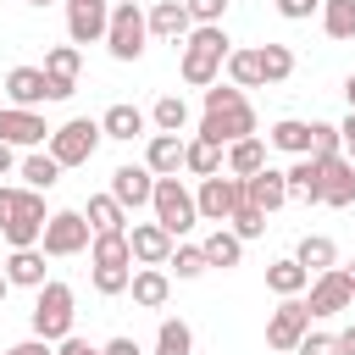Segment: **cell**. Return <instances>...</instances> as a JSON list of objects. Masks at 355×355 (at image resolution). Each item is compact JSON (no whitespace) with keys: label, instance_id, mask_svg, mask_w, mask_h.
<instances>
[{"label":"cell","instance_id":"49","mask_svg":"<svg viewBox=\"0 0 355 355\" xmlns=\"http://www.w3.org/2000/svg\"><path fill=\"white\" fill-rule=\"evenodd\" d=\"M338 139H344V161L355 166V111H349V116L338 122Z\"/></svg>","mask_w":355,"mask_h":355},{"label":"cell","instance_id":"10","mask_svg":"<svg viewBox=\"0 0 355 355\" xmlns=\"http://www.w3.org/2000/svg\"><path fill=\"white\" fill-rule=\"evenodd\" d=\"M39 72H44V100H72L78 72H83V50L78 44H50Z\"/></svg>","mask_w":355,"mask_h":355},{"label":"cell","instance_id":"14","mask_svg":"<svg viewBox=\"0 0 355 355\" xmlns=\"http://www.w3.org/2000/svg\"><path fill=\"white\" fill-rule=\"evenodd\" d=\"M105 194H111L122 211H139V205H150V194H155V172H150L144 161H139V166L128 161V166L111 172V189H105Z\"/></svg>","mask_w":355,"mask_h":355},{"label":"cell","instance_id":"53","mask_svg":"<svg viewBox=\"0 0 355 355\" xmlns=\"http://www.w3.org/2000/svg\"><path fill=\"white\" fill-rule=\"evenodd\" d=\"M344 100H349V111H355V72L344 78Z\"/></svg>","mask_w":355,"mask_h":355},{"label":"cell","instance_id":"19","mask_svg":"<svg viewBox=\"0 0 355 355\" xmlns=\"http://www.w3.org/2000/svg\"><path fill=\"white\" fill-rule=\"evenodd\" d=\"M128 294H133V305H144V311H161V305L172 300V272H166V266H133V277H128Z\"/></svg>","mask_w":355,"mask_h":355},{"label":"cell","instance_id":"8","mask_svg":"<svg viewBox=\"0 0 355 355\" xmlns=\"http://www.w3.org/2000/svg\"><path fill=\"white\" fill-rule=\"evenodd\" d=\"M94 244V227L83 222V211H50L44 233H39V250L50 261H67V255H83Z\"/></svg>","mask_w":355,"mask_h":355},{"label":"cell","instance_id":"33","mask_svg":"<svg viewBox=\"0 0 355 355\" xmlns=\"http://www.w3.org/2000/svg\"><path fill=\"white\" fill-rule=\"evenodd\" d=\"M294 261L316 277V272H327V266H338V244L327 239V233H305L300 239V250H294Z\"/></svg>","mask_w":355,"mask_h":355},{"label":"cell","instance_id":"39","mask_svg":"<svg viewBox=\"0 0 355 355\" xmlns=\"http://www.w3.org/2000/svg\"><path fill=\"white\" fill-rule=\"evenodd\" d=\"M261 55V83H288L294 78V50L288 44H255Z\"/></svg>","mask_w":355,"mask_h":355},{"label":"cell","instance_id":"7","mask_svg":"<svg viewBox=\"0 0 355 355\" xmlns=\"http://www.w3.org/2000/svg\"><path fill=\"white\" fill-rule=\"evenodd\" d=\"M44 144H50V155H55L61 172H67V166H89L94 150H100V122H94V116H72V122L50 128Z\"/></svg>","mask_w":355,"mask_h":355},{"label":"cell","instance_id":"46","mask_svg":"<svg viewBox=\"0 0 355 355\" xmlns=\"http://www.w3.org/2000/svg\"><path fill=\"white\" fill-rule=\"evenodd\" d=\"M294 355H338V338H333V333H305Z\"/></svg>","mask_w":355,"mask_h":355},{"label":"cell","instance_id":"55","mask_svg":"<svg viewBox=\"0 0 355 355\" xmlns=\"http://www.w3.org/2000/svg\"><path fill=\"white\" fill-rule=\"evenodd\" d=\"M344 277H349V283H355V261H349V266H344Z\"/></svg>","mask_w":355,"mask_h":355},{"label":"cell","instance_id":"42","mask_svg":"<svg viewBox=\"0 0 355 355\" xmlns=\"http://www.w3.org/2000/svg\"><path fill=\"white\" fill-rule=\"evenodd\" d=\"M128 277H133V266H94L89 272V283H94V294H128Z\"/></svg>","mask_w":355,"mask_h":355},{"label":"cell","instance_id":"1","mask_svg":"<svg viewBox=\"0 0 355 355\" xmlns=\"http://www.w3.org/2000/svg\"><path fill=\"white\" fill-rule=\"evenodd\" d=\"M255 105L244 100V89L233 83H211L205 89V111H200V133L194 139H211V144H239V139H255Z\"/></svg>","mask_w":355,"mask_h":355},{"label":"cell","instance_id":"56","mask_svg":"<svg viewBox=\"0 0 355 355\" xmlns=\"http://www.w3.org/2000/svg\"><path fill=\"white\" fill-rule=\"evenodd\" d=\"M28 6H55V0H28Z\"/></svg>","mask_w":355,"mask_h":355},{"label":"cell","instance_id":"17","mask_svg":"<svg viewBox=\"0 0 355 355\" xmlns=\"http://www.w3.org/2000/svg\"><path fill=\"white\" fill-rule=\"evenodd\" d=\"M172 244H178V239H172L161 222H133V233H128V250H133L139 266H166Z\"/></svg>","mask_w":355,"mask_h":355},{"label":"cell","instance_id":"32","mask_svg":"<svg viewBox=\"0 0 355 355\" xmlns=\"http://www.w3.org/2000/svg\"><path fill=\"white\" fill-rule=\"evenodd\" d=\"M83 222H89L94 233H128V211H122L111 194H89V205H83Z\"/></svg>","mask_w":355,"mask_h":355},{"label":"cell","instance_id":"27","mask_svg":"<svg viewBox=\"0 0 355 355\" xmlns=\"http://www.w3.org/2000/svg\"><path fill=\"white\" fill-rule=\"evenodd\" d=\"M200 255H205V266H239L244 261V239L233 233V227H211L205 239H200Z\"/></svg>","mask_w":355,"mask_h":355},{"label":"cell","instance_id":"9","mask_svg":"<svg viewBox=\"0 0 355 355\" xmlns=\"http://www.w3.org/2000/svg\"><path fill=\"white\" fill-rule=\"evenodd\" d=\"M349 305H355V283L344 277V266H327V272L311 277V288H305L311 322H316V316H338V311H349Z\"/></svg>","mask_w":355,"mask_h":355},{"label":"cell","instance_id":"22","mask_svg":"<svg viewBox=\"0 0 355 355\" xmlns=\"http://www.w3.org/2000/svg\"><path fill=\"white\" fill-rule=\"evenodd\" d=\"M144 166H150L155 178H178V172H183V133H150Z\"/></svg>","mask_w":355,"mask_h":355},{"label":"cell","instance_id":"4","mask_svg":"<svg viewBox=\"0 0 355 355\" xmlns=\"http://www.w3.org/2000/svg\"><path fill=\"white\" fill-rule=\"evenodd\" d=\"M72 316H78V294H72L61 277H50L44 288H33V311H28V322H33V338H44V344H61V338L72 333Z\"/></svg>","mask_w":355,"mask_h":355},{"label":"cell","instance_id":"52","mask_svg":"<svg viewBox=\"0 0 355 355\" xmlns=\"http://www.w3.org/2000/svg\"><path fill=\"white\" fill-rule=\"evenodd\" d=\"M6 172H17V150H11V144H0V178H6Z\"/></svg>","mask_w":355,"mask_h":355},{"label":"cell","instance_id":"23","mask_svg":"<svg viewBox=\"0 0 355 355\" xmlns=\"http://www.w3.org/2000/svg\"><path fill=\"white\" fill-rule=\"evenodd\" d=\"M261 166H266V139H261V133H255V139H239V144H227V150H222V172H227V178H239V183H244V178H255Z\"/></svg>","mask_w":355,"mask_h":355},{"label":"cell","instance_id":"51","mask_svg":"<svg viewBox=\"0 0 355 355\" xmlns=\"http://www.w3.org/2000/svg\"><path fill=\"white\" fill-rule=\"evenodd\" d=\"M333 338H338V355H355V322H349L344 333H333Z\"/></svg>","mask_w":355,"mask_h":355},{"label":"cell","instance_id":"40","mask_svg":"<svg viewBox=\"0 0 355 355\" xmlns=\"http://www.w3.org/2000/svg\"><path fill=\"white\" fill-rule=\"evenodd\" d=\"M227 227H233V233H239V239L250 244V239H261V233H266V211H255V205H250V200L239 194V211L227 216Z\"/></svg>","mask_w":355,"mask_h":355},{"label":"cell","instance_id":"29","mask_svg":"<svg viewBox=\"0 0 355 355\" xmlns=\"http://www.w3.org/2000/svg\"><path fill=\"white\" fill-rule=\"evenodd\" d=\"M266 144L283 150V155H311V122H300V116H277V122L266 128Z\"/></svg>","mask_w":355,"mask_h":355},{"label":"cell","instance_id":"31","mask_svg":"<svg viewBox=\"0 0 355 355\" xmlns=\"http://www.w3.org/2000/svg\"><path fill=\"white\" fill-rule=\"evenodd\" d=\"M183 172H189V178H216V172H222V144H211V139H183Z\"/></svg>","mask_w":355,"mask_h":355},{"label":"cell","instance_id":"38","mask_svg":"<svg viewBox=\"0 0 355 355\" xmlns=\"http://www.w3.org/2000/svg\"><path fill=\"white\" fill-rule=\"evenodd\" d=\"M222 72H227L233 89H261V55H255V50H227Z\"/></svg>","mask_w":355,"mask_h":355},{"label":"cell","instance_id":"25","mask_svg":"<svg viewBox=\"0 0 355 355\" xmlns=\"http://www.w3.org/2000/svg\"><path fill=\"white\" fill-rule=\"evenodd\" d=\"M6 283L11 288H44L50 277H44V250L33 244V250H11L6 255Z\"/></svg>","mask_w":355,"mask_h":355},{"label":"cell","instance_id":"50","mask_svg":"<svg viewBox=\"0 0 355 355\" xmlns=\"http://www.w3.org/2000/svg\"><path fill=\"white\" fill-rule=\"evenodd\" d=\"M6 355H55V344H44V338H22V344H11Z\"/></svg>","mask_w":355,"mask_h":355},{"label":"cell","instance_id":"21","mask_svg":"<svg viewBox=\"0 0 355 355\" xmlns=\"http://www.w3.org/2000/svg\"><path fill=\"white\" fill-rule=\"evenodd\" d=\"M322 205H333V211L355 205V166L344 155H327L322 161Z\"/></svg>","mask_w":355,"mask_h":355},{"label":"cell","instance_id":"11","mask_svg":"<svg viewBox=\"0 0 355 355\" xmlns=\"http://www.w3.org/2000/svg\"><path fill=\"white\" fill-rule=\"evenodd\" d=\"M239 178H227V172H216V178H200V189H194V211H200V222H216V227H227V216L239 211Z\"/></svg>","mask_w":355,"mask_h":355},{"label":"cell","instance_id":"2","mask_svg":"<svg viewBox=\"0 0 355 355\" xmlns=\"http://www.w3.org/2000/svg\"><path fill=\"white\" fill-rule=\"evenodd\" d=\"M50 211H44V194L33 189H17V183H0V239L11 250H33L39 233H44Z\"/></svg>","mask_w":355,"mask_h":355},{"label":"cell","instance_id":"26","mask_svg":"<svg viewBox=\"0 0 355 355\" xmlns=\"http://www.w3.org/2000/svg\"><path fill=\"white\" fill-rule=\"evenodd\" d=\"M6 94H11V105L39 111V105H44V72H39V67H11V72H6Z\"/></svg>","mask_w":355,"mask_h":355},{"label":"cell","instance_id":"30","mask_svg":"<svg viewBox=\"0 0 355 355\" xmlns=\"http://www.w3.org/2000/svg\"><path fill=\"white\" fill-rule=\"evenodd\" d=\"M17 172H22V189H33V194H44V189H55V183H61V166H55V155H50V150H28Z\"/></svg>","mask_w":355,"mask_h":355},{"label":"cell","instance_id":"16","mask_svg":"<svg viewBox=\"0 0 355 355\" xmlns=\"http://www.w3.org/2000/svg\"><path fill=\"white\" fill-rule=\"evenodd\" d=\"M239 189H244V200H250L255 211H266V216L288 205V183H283V166H261V172H255V178H244Z\"/></svg>","mask_w":355,"mask_h":355},{"label":"cell","instance_id":"20","mask_svg":"<svg viewBox=\"0 0 355 355\" xmlns=\"http://www.w3.org/2000/svg\"><path fill=\"white\" fill-rule=\"evenodd\" d=\"M144 128H150V116H144L139 105H128V100L105 105V116H100V139H116V144H133V139H144Z\"/></svg>","mask_w":355,"mask_h":355},{"label":"cell","instance_id":"48","mask_svg":"<svg viewBox=\"0 0 355 355\" xmlns=\"http://www.w3.org/2000/svg\"><path fill=\"white\" fill-rule=\"evenodd\" d=\"M55 355H100V349H94L89 338H78V333H67V338L55 344Z\"/></svg>","mask_w":355,"mask_h":355},{"label":"cell","instance_id":"18","mask_svg":"<svg viewBox=\"0 0 355 355\" xmlns=\"http://www.w3.org/2000/svg\"><path fill=\"white\" fill-rule=\"evenodd\" d=\"M144 22H150V39H166V44H183V39L194 33L183 0H155V6L144 11Z\"/></svg>","mask_w":355,"mask_h":355},{"label":"cell","instance_id":"36","mask_svg":"<svg viewBox=\"0 0 355 355\" xmlns=\"http://www.w3.org/2000/svg\"><path fill=\"white\" fill-rule=\"evenodd\" d=\"M89 266H133L128 233H94V244H89Z\"/></svg>","mask_w":355,"mask_h":355},{"label":"cell","instance_id":"37","mask_svg":"<svg viewBox=\"0 0 355 355\" xmlns=\"http://www.w3.org/2000/svg\"><path fill=\"white\" fill-rule=\"evenodd\" d=\"M316 17H322V33L327 39H338V44L355 39V0H322Z\"/></svg>","mask_w":355,"mask_h":355},{"label":"cell","instance_id":"5","mask_svg":"<svg viewBox=\"0 0 355 355\" xmlns=\"http://www.w3.org/2000/svg\"><path fill=\"white\" fill-rule=\"evenodd\" d=\"M150 44V22L139 11V0H111V22H105V50L111 61H139Z\"/></svg>","mask_w":355,"mask_h":355},{"label":"cell","instance_id":"15","mask_svg":"<svg viewBox=\"0 0 355 355\" xmlns=\"http://www.w3.org/2000/svg\"><path fill=\"white\" fill-rule=\"evenodd\" d=\"M105 22H111V0H67V33H72V44L105 39Z\"/></svg>","mask_w":355,"mask_h":355},{"label":"cell","instance_id":"6","mask_svg":"<svg viewBox=\"0 0 355 355\" xmlns=\"http://www.w3.org/2000/svg\"><path fill=\"white\" fill-rule=\"evenodd\" d=\"M150 211H155V222H161L172 239H183V233H194V227H200V211H194V189H183V178H155Z\"/></svg>","mask_w":355,"mask_h":355},{"label":"cell","instance_id":"13","mask_svg":"<svg viewBox=\"0 0 355 355\" xmlns=\"http://www.w3.org/2000/svg\"><path fill=\"white\" fill-rule=\"evenodd\" d=\"M44 139H50V128H44L39 111L0 105V144H11V150H44Z\"/></svg>","mask_w":355,"mask_h":355},{"label":"cell","instance_id":"12","mask_svg":"<svg viewBox=\"0 0 355 355\" xmlns=\"http://www.w3.org/2000/svg\"><path fill=\"white\" fill-rule=\"evenodd\" d=\"M305 333H311V311H305V300H283V305L266 316V349H277V355H294Z\"/></svg>","mask_w":355,"mask_h":355},{"label":"cell","instance_id":"34","mask_svg":"<svg viewBox=\"0 0 355 355\" xmlns=\"http://www.w3.org/2000/svg\"><path fill=\"white\" fill-rule=\"evenodd\" d=\"M155 355H194V327L183 316H161L155 327Z\"/></svg>","mask_w":355,"mask_h":355},{"label":"cell","instance_id":"44","mask_svg":"<svg viewBox=\"0 0 355 355\" xmlns=\"http://www.w3.org/2000/svg\"><path fill=\"white\" fill-rule=\"evenodd\" d=\"M183 11H189V22H194V28H211V22H222V17H227V0H183Z\"/></svg>","mask_w":355,"mask_h":355},{"label":"cell","instance_id":"54","mask_svg":"<svg viewBox=\"0 0 355 355\" xmlns=\"http://www.w3.org/2000/svg\"><path fill=\"white\" fill-rule=\"evenodd\" d=\"M6 294H11V283H6V272H0V305H6Z\"/></svg>","mask_w":355,"mask_h":355},{"label":"cell","instance_id":"47","mask_svg":"<svg viewBox=\"0 0 355 355\" xmlns=\"http://www.w3.org/2000/svg\"><path fill=\"white\" fill-rule=\"evenodd\" d=\"M100 355H144V349H139V338L116 333V338H105V344H100Z\"/></svg>","mask_w":355,"mask_h":355},{"label":"cell","instance_id":"35","mask_svg":"<svg viewBox=\"0 0 355 355\" xmlns=\"http://www.w3.org/2000/svg\"><path fill=\"white\" fill-rule=\"evenodd\" d=\"M150 128H155V133H183V128H189V100H183V94H161V100L150 105Z\"/></svg>","mask_w":355,"mask_h":355},{"label":"cell","instance_id":"24","mask_svg":"<svg viewBox=\"0 0 355 355\" xmlns=\"http://www.w3.org/2000/svg\"><path fill=\"white\" fill-rule=\"evenodd\" d=\"M283 183H288V200L322 205V161L316 155H294V166L283 172Z\"/></svg>","mask_w":355,"mask_h":355},{"label":"cell","instance_id":"41","mask_svg":"<svg viewBox=\"0 0 355 355\" xmlns=\"http://www.w3.org/2000/svg\"><path fill=\"white\" fill-rule=\"evenodd\" d=\"M166 272H178L183 283H194V277L205 272V255H200V244H172V255H166Z\"/></svg>","mask_w":355,"mask_h":355},{"label":"cell","instance_id":"3","mask_svg":"<svg viewBox=\"0 0 355 355\" xmlns=\"http://www.w3.org/2000/svg\"><path fill=\"white\" fill-rule=\"evenodd\" d=\"M227 50H233V39L222 33V22L194 28V33L183 39V61H178L183 83H189V89H211V83H222V61H227Z\"/></svg>","mask_w":355,"mask_h":355},{"label":"cell","instance_id":"45","mask_svg":"<svg viewBox=\"0 0 355 355\" xmlns=\"http://www.w3.org/2000/svg\"><path fill=\"white\" fill-rule=\"evenodd\" d=\"M322 11V0H277V17L283 22H311Z\"/></svg>","mask_w":355,"mask_h":355},{"label":"cell","instance_id":"28","mask_svg":"<svg viewBox=\"0 0 355 355\" xmlns=\"http://www.w3.org/2000/svg\"><path fill=\"white\" fill-rule=\"evenodd\" d=\"M266 288H272L277 300H300V294L311 288V272H305L294 255H283V261H272V266H266Z\"/></svg>","mask_w":355,"mask_h":355},{"label":"cell","instance_id":"43","mask_svg":"<svg viewBox=\"0 0 355 355\" xmlns=\"http://www.w3.org/2000/svg\"><path fill=\"white\" fill-rule=\"evenodd\" d=\"M311 155H316V161L344 155V139H338V128H333V122H311Z\"/></svg>","mask_w":355,"mask_h":355}]
</instances>
